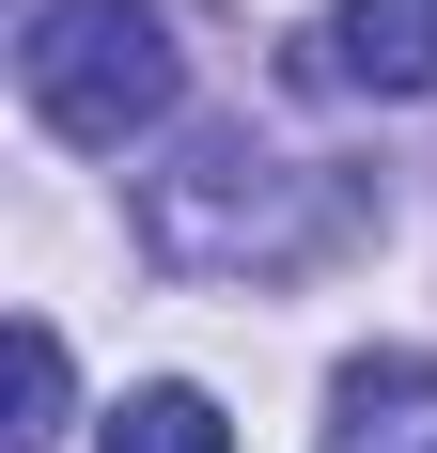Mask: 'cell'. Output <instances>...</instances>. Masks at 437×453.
Wrapping results in <instances>:
<instances>
[{
	"label": "cell",
	"mask_w": 437,
	"mask_h": 453,
	"mask_svg": "<svg viewBox=\"0 0 437 453\" xmlns=\"http://www.w3.org/2000/svg\"><path fill=\"white\" fill-rule=\"evenodd\" d=\"M344 234H359V188L281 157V141H250V126H203L188 157L141 173V250L188 266V281H281L312 250H344Z\"/></svg>",
	"instance_id": "cell-1"
},
{
	"label": "cell",
	"mask_w": 437,
	"mask_h": 453,
	"mask_svg": "<svg viewBox=\"0 0 437 453\" xmlns=\"http://www.w3.org/2000/svg\"><path fill=\"white\" fill-rule=\"evenodd\" d=\"M172 16L157 0H32V47H16V94H32L47 141L79 157H126L141 126H172Z\"/></svg>",
	"instance_id": "cell-2"
},
{
	"label": "cell",
	"mask_w": 437,
	"mask_h": 453,
	"mask_svg": "<svg viewBox=\"0 0 437 453\" xmlns=\"http://www.w3.org/2000/svg\"><path fill=\"white\" fill-rule=\"evenodd\" d=\"M312 79L328 94H437V0H328Z\"/></svg>",
	"instance_id": "cell-3"
},
{
	"label": "cell",
	"mask_w": 437,
	"mask_h": 453,
	"mask_svg": "<svg viewBox=\"0 0 437 453\" xmlns=\"http://www.w3.org/2000/svg\"><path fill=\"white\" fill-rule=\"evenodd\" d=\"M312 453H437V360H406V344H375V360L328 375V438Z\"/></svg>",
	"instance_id": "cell-4"
},
{
	"label": "cell",
	"mask_w": 437,
	"mask_h": 453,
	"mask_svg": "<svg viewBox=\"0 0 437 453\" xmlns=\"http://www.w3.org/2000/svg\"><path fill=\"white\" fill-rule=\"evenodd\" d=\"M110 453H234V422H218L188 375H157V391H126V407H110Z\"/></svg>",
	"instance_id": "cell-5"
},
{
	"label": "cell",
	"mask_w": 437,
	"mask_h": 453,
	"mask_svg": "<svg viewBox=\"0 0 437 453\" xmlns=\"http://www.w3.org/2000/svg\"><path fill=\"white\" fill-rule=\"evenodd\" d=\"M0 438H16V453L63 438V328H47V313H16V422H0Z\"/></svg>",
	"instance_id": "cell-6"
}]
</instances>
